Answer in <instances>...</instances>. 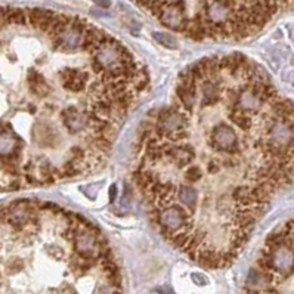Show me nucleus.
<instances>
[{"label": "nucleus", "instance_id": "nucleus-1", "mask_svg": "<svg viewBox=\"0 0 294 294\" xmlns=\"http://www.w3.org/2000/svg\"><path fill=\"white\" fill-rule=\"evenodd\" d=\"M188 127V115L178 105L163 108L158 111L152 136L161 139L166 138L168 142L176 144V138L181 132H187Z\"/></svg>", "mask_w": 294, "mask_h": 294}, {"label": "nucleus", "instance_id": "nucleus-2", "mask_svg": "<svg viewBox=\"0 0 294 294\" xmlns=\"http://www.w3.org/2000/svg\"><path fill=\"white\" fill-rule=\"evenodd\" d=\"M151 219L157 223L160 232L167 240H170L176 232L185 231V229L192 231V222L188 213L176 204H170L164 209H160L158 214Z\"/></svg>", "mask_w": 294, "mask_h": 294}, {"label": "nucleus", "instance_id": "nucleus-3", "mask_svg": "<svg viewBox=\"0 0 294 294\" xmlns=\"http://www.w3.org/2000/svg\"><path fill=\"white\" fill-rule=\"evenodd\" d=\"M90 24L79 17H74L71 22L64 28L63 31L52 39V44L55 49L64 52H73L83 47V40L86 30Z\"/></svg>", "mask_w": 294, "mask_h": 294}, {"label": "nucleus", "instance_id": "nucleus-4", "mask_svg": "<svg viewBox=\"0 0 294 294\" xmlns=\"http://www.w3.org/2000/svg\"><path fill=\"white\" fill-rule=\"evenodd\" d=\"M266 252L269 253L271 257V273L273 275V282L288 278L294 272V246L290 241Z\"/></svg>", "mask_w": 294, "mask_h": 294}, {"label": "nucleus", "instance_id": "nucleus-5", "mask_svg": "<svg viewBox=\"0 0 294 294\" xmlns=\"http://www.w3.org/2000/svg\"><path fill=\"white\" fill-rule=\"evenodd\" d=\"M207 141H209L211 148L220 154L237 155L241 149L235 130L231 126H228L226 123H219L213 127Z\"/></svg>", "mask_w": 294, "mask_h": 294}, {"label": "nucleus", "instance_id": "nucleus-6", "mask_svg": "<svg viewBox=\"0 0 294 294\" xmlns=\"http://www.w3.org/2000/svg\"><path fill=\"white\" fill-rule=\"evenodd\" d=\"M157 18L163 25L178 33H185L189 21L184 0H167Z\"/></svg>", "mask_w": 294, "mask_h": 294}, {"label": "nucleus", "instance_id": "nucleus-7", "mask_svg": "<svg viewBox=\"0 0 294 294\" xmlns=\"http://www.w3.org/2000/svg\"><path fill=\"white\" fill-rule=\"evenodd\" d=\"M263 104H266L262 93L252 83H246L238 87L237 98L231 101V106L235 109L244 111L247 114H256L262 109Z\"/></svg>", "mask_w": 294, "mask_h": 294}, {"label": "nucleus", "instance_id": "nucleus-8", "mask_svg": "<svg viewBox=\"0 0 294 294\" xmlns=\"http://www.w3.org/2000/svg\"><path fill=\"white\" fill-rule=\"evenodd\" d=\"M198 87H200V83L197 82V79L189 73V70L187 68L181 74L179 83L176 86V96H178L184 109L191 111L194 108L197 95H198Z\"/></svg>", "mask_w": 294, "mask_h": 294}, {"label": "nucleus", "instance_id": "nucleus-9", "mask_svg": "<svg viewBox=\"0 0 294 294\" xmlns=\"http://www.w3.org/2000/svg\"><path fill=\"white\" fill-rule=\"evenodd\" d=\"M195 151L189 144H171L164 142V161L176 168H187L194 161Z\"/></svg>", "mask_w": 294, "mask_h": 294}, {"label": "nucleus", "instance_id": "nucleus-10", "mask_svg": "<svg viewBox=\"0 0 294 294\" xmlns=\"http://www.w3.org/2000/svg\"><path fill=\"white\" fill-rule=\"evenodd\" d=\"M61 120L64 127L70 133H82L86 130V127H89L86 111H80L74 106H68L61 111Z\"/></svg>", "mask_w": 294, "mask_h": 294}, {"label": "nucleus", "instance_id": "nucleus-11", "mask_svg": "<svg viewBox=\"0 0 294 294\" xmlns=\"http://www.w3.org/2000/svg\"><path fill=\"white\" fill-rule=\"evenodd\" d=\"M87 73L82 71V70H77V68H64L63 73H61V83H63L64 89L68 90V92H73V93H80L86 89V84H87Z\"/></svg>", "mask_w": 294, "mask_h": 294}, {"label": "nucleus", "instance_id": "nucleus-12", "mask_svg": "<svg viewBox=\"0 0 294 294\" xmlns=\"http://www.w3.org/2000/svg\"><path fill=\"white\" fill-rule=\"evenodd\" d=\"M27 15H28V24H31L34 28H39L43 33H47L58 14L47 9H28Z\"/></svg>", "mask_w": 294, "mask_h": 294}, {"label": "nucleus", "instance_id": "nucleus-13", "mask_svg": "<svg viewBox=\"0 0 294 294\" xmlns=\"http://www.w3.org/2000/svg\"><path fill=\"white\" fill-rule=\"evenodd\" d=\"M200 90H201V106L209 108L216 105L219 102V90L220 86L209 79H204L200 82Z\"/></svg>", "mask_w": 294, "mask_h": 294}, {"label": "nucleus", "instance_id": "nucleus-14", "mask_svg": "<svg viewBox=\"0 0 294 294\" xmlns=\"http://www.w3.org/2000/svg\"><path fill=\"white\" fill-rule=\"evenodd\" d=\"M27 82L30 86V90L36 95V96H46L49 92H50V87L47 86V82L44 80L40 73L34 71V70H30L28 71V76H27Z\"/></svg>", "mask_w": 294, "mask_h": 294}, {"label": "nucleus", "instance_id": "nucleus-15", "mask_svg": "<svg viewBox=\"0 0 294 294\" xmlns=\"http://www.w3.org/2000/svg\"><path fill=\"white\" fill-rule=\"evenodd\" d=\"M178 198L179 201L189 209L191 211H194L197 209V204H198V192L197 189L192 188V185L188 184H182L181 187H178Z\"/></svg>", "mask_w": 294, "mask_h": 294}, {"label": "nucleus", "instance_id": "nucleus-16", "mask_svg": "<svg viewBox=\"0 0 294 294\" xmlns=\"http://www.w3.org/2000/svg\"><path fill=\"white\" fill-rule=\"evenodd\" d=\"M228 115H229V120H231L232 123H233L235 126L240 127L241 130L247 132V130H250V129H252V125H253L252 114H247V112H244V111L235 109V108H232L231 106V109H229Z\"/></svg>", "mask_w": 294, "mask_h": 294}, {"label": "nucleus", "instance_id": "nucleus-17", "mask_svg": "<svg viewBox=\"0 0 294 294\" xmlns=\"http://www.w3.org/2000/svg\"><path fill=\"white\" fill-rule=\"evenodd\" d=\"M6 24H15V25H27L28 24V15L27 11L17 9V8H8L6 15Z\"/></svg>", "mask_w": 294, "mask_h": 294}, {"label": "nucleus", "instance_id": "nucleus-18", "mask_svg": "<svg viewBox=\"0 0 294 294\" xmlns=\"http://www.w3.org/2000/svg\"><path fill=\"white\" fill-rule=\"evenodd\" d=\"M203 178H204L203 170L200 167H197V166H189V167L185 168V171H184V181H185V184H188V185H194V184L200 182Z\"/></svg>", "mask_w": 294, "mask_h": 294}, {"label": "nucleus", "instance_id": "nucleus-19", "mask_svg": "<svg viewBox=\"0 0 294 294\" xmlns=\"http://www.w3.org/2000/svg\"><path fill=\"white\" fill-rule=\"evenodd\" d=\"M152 37H154V40L157 43H160L161 46H164L166 49H171V50H174V49H178L179 47V43L178 40L173 37V36H170L167 33H152Z\"/></svg>", "mask_w": 294, "mask_h": 294}, {"label": "nucleus", "instance_id": "nucleus-20", "mask_svg": "<svg viewBox=\"0 0 294 294\" xmlns=\"http://www.w3.org/2000/svg\"><path fill=\"white\" fill-rule=\"evenodd\" d=\"M220 167H222V160H216V158L209 160V161H207V164H206L207 173H210V174L217 173V171L220 170Z\"/></svg>", "mask_w": 294, "mask_h": 294}, {"label": "nucleus", "instance_id": "nucleus-21", "mask_svg": "<svg viewBox=\"0 0 294 294\" xmlns=\"http://www.w3.org/2000/svg\"><path fill=\"white\" fill-rule=\"evenodd\" d=\"M117 198V185H111L109 187V203H114Z\"/></svg>", "mask_w": 294, "mask_h": 294}, {"label": "nucleus", "instance_id": "nucleus-22", "mask_svg": "<svg viewBox=\"0 0 294 294\" xmlns=\"http://www.w3.org/2000/svg\"><path fill=\"white\" fill-rule=\"evenodd\" d=\"M6 217H8V207H0V225L6 223Z\"/></svg>", "mask_w": 294, "mask_h": 294}, {"label": "nucleus", "instance_id": "nucleus-23", "mask_svg": "<svg viewBox=\"0 0 294 294\" xmlns=\"http://www.w3.org/2000/svg\"><path fill=\"white\" fill-rule=\"evenodd\" d=\"M192 279H194L197 284H200V285H204V284H206V281H200V279H201L200 273H194V275H192Z\"/></svg>", "mask_w": 294, "mask_h": 294}, {"label": "nucleus", "instance_id": "nucleus-24", "mask_svg": "<svg viewBox=\"0 0 294 294\" xmlns=\"http://www.w3.org/2000/svg\"><path fill=\"white\" fill-rule=\"evenodd\" d=\"M96 2V5H99V6H102V8H108L111 3H109V0H95Z\"/></svg>", "mask_w": 294, "mask_h": 294}]
</instances>
